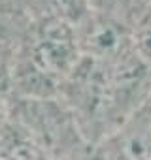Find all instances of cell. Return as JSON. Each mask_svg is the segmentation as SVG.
Segmentation results:
<instances>
[{"label": "cell", "instance_id": "1", "mask_svg": "<svg viewBox=\"0 0 151 160\" xmlns=\"http://www.w3.org/2000/svg\"><path fill=\"white\" fill-rule=\"evenodd\" d=\"M81 60L78 28L47 15H36L21 36L13 89L15 98H59Z\"/></svg>", "mask_w": 151, "mask_h": 160}, {"label": "cell", "instance_id": "2", "mask_svg": "<svg viewBox=\"0 0 151 160\" xmlns=\"http://www.w3.org/2000/svg\"><path fill=\"white\" fill-rule=\"evenodd\" d=\"M0 160H53L45 147L10 113L0 126Z\"/></svg>", "mask_w": 151, "mask_h": 160}, {"label": "cell", "instance_id": "3", "mask_svg": "<svg viewBox=\"0 0 151 160\" xmlns=\"http://www.w3.org/2000/svg\"><path fill=\"white\" fill-rule=\"evenodd\" d=\"M38 15L57 17L78 28L91 13H93V0H36Z\"/></svg>", "mask_w": 151, "mask_h": 160}, {"label": "cell", "instance_id": "4", "mask_svg": "<svg viewBox=\"0 0 151 160\" xmlns=\"http://www.w3.org/2000/svg\"><path fill=\"white\" fill-rule=\"evenodd\" d=\"M25 32V30H23ZM21 36L10 34L8 27L0 23V96L6 98L12 94L13 89V72H15V58Z\"/></svg>", "mask_w": 151, "mask_h": 160}, {"label": "cell", "instance_id": "5", "mask_svg": "<svg viewBox=\"0 0 151 160\" xmlns=\"http://www.w3.org/2000/svg\"><path fill=\"white\" fill-rule=\"evenodd\" d=\"M149 126H151V91H149V94H147V98L143 100V104L138 108V111H136Z\"/></svg>", "mask_w": 151, "mask_h": 160}, {"label": "cell", "instance_id": "6", "mask_svg": "<svg viewBox=\"0 0 151 160\" xmlns=\"http://www.w3.org/2000/svg\"><path fill=\"white\" fill-rule=\"evenodd\" d=\"M6 117H8V102H6L2 96H0V126L4 124Z\"/></svg>", "mask_w": 151, "mask_h": 160}]
</instances>
